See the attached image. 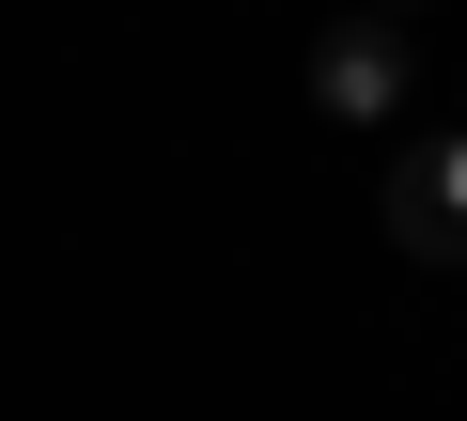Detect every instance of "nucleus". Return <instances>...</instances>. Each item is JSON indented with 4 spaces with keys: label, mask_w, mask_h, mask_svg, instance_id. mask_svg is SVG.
I'll return each instance as SVG.
<instances>
[{
    "label": "nucleus",
    "mask_w": 467,
    "mask_h": 421,
    "mask_svg": "<svg viewBox=\"0 0 467 421\" xmlns=\"http://www.w3.org/2000/svg\"><path fill=\"white\" fill-rule=\"evenodd\" d=\"M389 235H405L420 266H467V125H451V141H420V156L389 172Z\"/></svg>",
    "instance_id": "1"
},
{
    "label": "nucleus",
    "mask_w": 467,
    "mask_h": 421,
    "mask_svg": "<svg viewBox=\"0 0 467 421\" xmlns=\"http://www.w3.org/2000/svg\"><path fill=\"white\" fill-rule=\"evenodd\" d=\"M312 94H327L343 125H389V110H405V47H389L374 16H343V32L312 47Z\"/></svg>",
    "instance_id": "2"
}]
</instances>
